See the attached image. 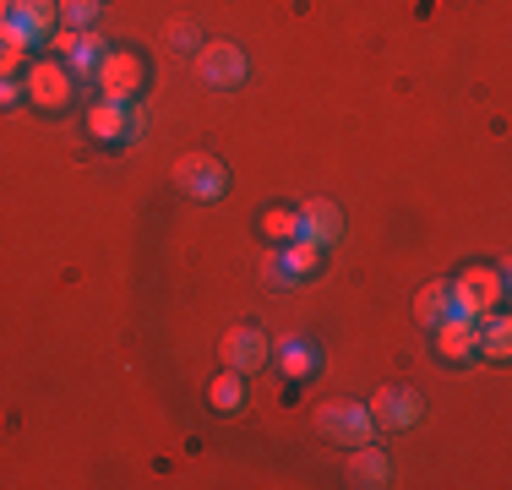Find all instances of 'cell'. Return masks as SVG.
<instances>
[{
	"label": "cell",
	"mask_w": 512,
	"mask_h": 490,
	"mask_svg": "<svg viewBox=\"0 0 512 490\" xmlns=\"http://www.w3.org/2000/svg\"><path fill=\"white\" fill-rule=\"evenodd\" d=\"M55 22H60V0H0V39L17 49L50 39Z\"/></svg>",
	"instance_id": "6da1fadb"
},
{
	"label": "cell",
	"mask_w": 512,
	"mask_h": 490,
	"mask_svg": "<svg viewBox=\"0 0 512 490\" xmlns=\"http://www.w3.org/2000/svg\"><path fill=\"white\" fill-rule=\"evenodd\" d=\"M316 431L327 441H338V447H365V441H376V425H371V414H365V403H322V409H316Z\"/></svg>",
	"instance_id": "7a4b0ae2"
},
{
	"label": "cell",
	"mask_w": 512,
	"mask_h": 490,
	"mask_svg": "<svg viewBox=\"0 0 512 490\" xmlns=\"http://www.w3.org/2000/svg\"><path fill=\"white\" fill-rule=\"evenodd\" d=\"M93 82H99L104 104H131L142 88V60L126 55V49H109V55L99 60V71H93Z\"/></svg>",
	"instance_id": "3957f363"
},
{
	"label": "cell",
	"mask_w": 512,
	"mask_h": 490,
	"mask_svg": "<svg viewBox=\"0 0 512 490\" xmlns=\"http://www.w3.org/2000/svg\"><path fill=\"white\" fill-rule=\"evenodd\" d=\"M197 77L207 88H240L246 82V55H240V44L229 39H213L197 49Z\"/></svg>",
	"instance_id": "277c9868"
},
{
	"label": "cell",
	"mask_w": 512,
	"mask_h": 490,
	"mask_svg": "<svg viewBox=\"0 0 512 490\" xmlns=\"http://www.w3.org/2000/svg\"><path fill=\"white\" fill-rule=\"evenodd\" d=\"M175 186L191 191V196H202V202H213V196H224L229 175H224V164H218V158L186 153V158H175Z\"/></svg>",
	"instance_id": "5b68a950"
},
{
	"label": "cell",
	"mask_w": 512,
	"mask_h": 490,
	"mask_svg": "<svg viewBox=\"0 0 512 490\" xmlns=\"http://www.w3.org/2000/svg\"><path fill=\"white\" fill-rule=\"evenodd\" d=\"M273 354V343L262 338V327H235V333L218 338V360L229 371H262V360Z\"/></svg>",
	"instance_id": "8992f818"
},
{
	"label": "cell",
	"mask_w": 512,
	"mask_h": 490,
	"mask_svg": "<svg viewBox=\"0 0 512 490\" xmlns=\"http://www.w3.org/2000/svg\"><path fill=\"white\" fill-rule=\"evenodd\" d=\"M22 93L33 98L39 109H66L71 104V71L66 66H55V60H39V66L28 71V82H22Z\"/></svg>",
	"instance_id": "52a82bcc"
},
{
	"label": "cell",
	"mask_w": 512,
	"mask_h": 490,
	"mask_svg": "<svg viewBox=\"0 0 512 490\" xmlns=\"http://www.w3.org/2000/svg\"><path fill=\"white\" fill-rule=\"evenodd\" d=\"M365 414H371L376 431H404V425L420 420V398L404 392V387H382L371 403H365Z\"/></svg>",
	"instance_id": "ba28073f"
},
{
	"label": "cell",
	"mask_w": 512,
	"mask_h": 490,
	"mask_svg": "<svg viewBox=\"0 0 512 490\" xmlns=\"http://www.w3.org/2000/svg\"><path fill=\"white\" fill-rule=\"evenodd\" d=\"M137 126H142V115L131 104H93L88 109V137H99V142H126V137H137Z\"/></svg>",
	"instance_id": "9c48e42d"
},
{
	"label": "cell",
	"mask_w": 512,
	"mask_h": 490,
	"mask_svg": "<svg viewBox=\"0 0 512 490\" xmlns=\"http://www.w3.org/2000/svg\"><path fill=\"white\" fill-rule=\"evenodd\" d=\"M338 235H344V213H338L333 202H306V207H300V240L333 245Z\"/></svg>",
	"instance_id": "30bf717a"
},
{
	"label": "cell",
	"mask_w": 512,
	"mask_h": 490,
	"mask_svg": "<svg viewBox=\"0 0 512 490\" xmlns=\"http://www.w3.org/2000/svg\"><path fill=\"white\" fill-rule=\"evenodd\" d=\"M474 338H480V322H458V316H442V322H436V349H442V360H469Z\"/></svg>",
	"instance_id": "8fae6325"
},
{
	"label": "cell",
	"mask_w": 512,
	"mask_h": 490,
	"mask_svg": "<svg viewBox=\"0 0 512 490\" xmlns=\"http://www.w3.org/2000/svg\"><path fill=\"white\" fill-rule=\"evenodd\" d=\"M463 289L474 294V300H480V311L491 316L496 305H502V294H507V278H502V267H469V273L458 278Z\"/></svg>",
	"instance_id": "7c38bea8"
},
{
	"label": "cell",
	"mask_w": 512,
	"mask_h": 490,
	"mask_svg": "<svg viewBox=\"0 0 512 490\" xmlns=\"http://www.w3.org/2000/svg\"><path fill=\"white\" fill-rule=\"evenodd\" d=\"M387 474H393V463H387L382 447H349V480L355 485H387Z\"/></svg>",
	"instance_id": "4fadbf2b"
},
{
	"label": "cell",
	"mask_w": 512,
	"mask_h": 490,
	"mask_svg": "<svg viewBox=\"0 0 512 490\" xmlns=\"http://www.w3.org/2000/svg\"><path fill=\"white\" fill-rule=\"evenodd\" d=\"M474 349H485L491 360H507V354H512V322H507L502 311H491V316L480 322V338H474Z\"/></svg>",
	"instance_id": "5bb4252c"
},
{
	"label": "cell",
	"mask_w": 512,
	"mask_h": 490,
	"mask_svg": "<svg viewBox=\"0 0 512 490\" xmlns=\"http://www.w3.org/2000/svg\"><path fill=\"white\" fill-rule=\"evenodd\" d=\"M447 294H453V284L447 278H436V284H425L420 294H414V316H420L425 327H436L447 316Z\"/></svg>",
	"instance_id": "9a60e30c"
},
{
	"label": "cell",
	"mask_w": 512,
	"mask_h": 490,
	"mask_svg": "<svg viewBox=\"0 0 512 490\" xmlns=\"http://www.w3.org/2000/svg\"><path fill=\"white\" fill-rule=\"evenodd\" d=\"M278 262H284V273L289 278H311L316 273V267H322V245H311V240H289V251L284 256H278Z\"/></svg>",
	"instance_id": "2e32d148"
},
{
	"label": "cell",
	"mask_w": 512,
	"mask_h": 490,
	"mask_svg": "<svg viewBox=\"0 0 512 490\" xmlns=\"http://www.w3.org/2000/svg\"><path fill=\"white\" fill-rule=\"evenodd\" d=\"M278 365H284V376H311L316 371V343L284 338V343H278Z\"/></svg>",
	"instance_id": "e0dca14e"
},
{
	"label": "cell",
	"mask_w": 512,
	"mask_h": 490,
	"mask_svg": "<svg viewBox=\"0 0 512 490\" xmlns=\"http://www.w3.org/2000/svg\"><path fill=\"white\" fill-rule=\"evenodd\" d=\"M104 55H109L104 39H99L93 28H82V33H77V44H71V71H99V60H104Z\"/></svg>",
	"instance_id": "ac0fdd59"
},
{
	"label": "cell",
	"mask_w": 512,
	"mask_h": 490,
	"mask_svg": "<svg viewBox=\"0 0 512 490\" xmlns=\"http://www.w3.org/2000/svg\"><path fill=\"white\" fill-rule=\"evenodd\" d=\"M207 398H213V409H240V398H246V387H240V371H224V376H213V387H207Z\"/></svg>",
	"instance_id": "d6986e66"
},
{
	"label": "cell",
	"mask_w": 512,
	"mask_h": 490,
	"mask_svg": "<svg viewBox=\"0 0 512 490\" xmlns=\"http://www.w3.org/2000/svg\"><path fill=\"white\" fill-rule=\"evenodd\" d=\"M99 6L104 0H60V22H66V28H93V17H99Z\"/></svg>",
	"instance_id": "ffe728a7"
},
{
	"label": "cell",
	"mask_w": 512,
	"mask_h": 490,
	"mask_svg": "<svg viewBox=\"0 0 512 490\" xmlns=\"http://www.w3.org/2000/svg\"><path fill=\"white\" fill-rule=\"evenodd\" d=\"M262 235H273V240H295V235H300V213H289V207H273V213L262 218Z\"/></svg>",
	"instance_id": "44dd1931"
},
{
	"label": "cell",
	"mask_w": 512,
	"mask_h": 490,
	"mask_svg": "<svg viewBox=\"0 0 512 490\" xmlns=\"http://www.w3.org/2000/svg\"><path fill=\"white\" fill-rule=\"evenodd\" d=\"M262 284H273V289H284V284H295V278L284 273V262L278 256H262Z\"/></svg>",
	"instance_id": "7402d4cb"
},
{
	"label": "cell",
	"mask_w": 512,
	"mask_h": 490,
	"mask_svg": "<svg viewBox=\"0 0 512 490\" xmlns=\"http://www.w3.org/2000/svg\"><path fill=\"white\" fill-rule=\"evenodd\" d=\"M169 44L191 49V44H197V28H191V22H169Z\"/></svg>",
	"instance_id": "603a6c76"
},
{
	"label": "cell",
	"mask_w": 512,
	"mask_h": 490,
	"mask_svg": "<svg viewBox=\"0 0 512 490\" xmlns=\"http://www.w3.org/2000/svg\"><path fill=\"white\" fill-rule=\"evenodd\" d=\"M71 44H77V28H60V33H50V49H55V55H71Z\"/></svg>",
	"instance_id": "cb8c5ba5"
},
{
	"label": "cell",
	"mask_w": 512,
	"mask_h": 490,
	"mask_svg": "<svg viewBox=\"0 0 512 490\" xmlns=\"http://www.w3.org/2000/svg\"><path fill=\"white\" fill-rule=\"evenodd\" d=\"M17 98H22V88H17L11 77H0V109H6V104H17Z\"/></svg>",
	"instance_id": "d4e9b609"
}]
</instances>
